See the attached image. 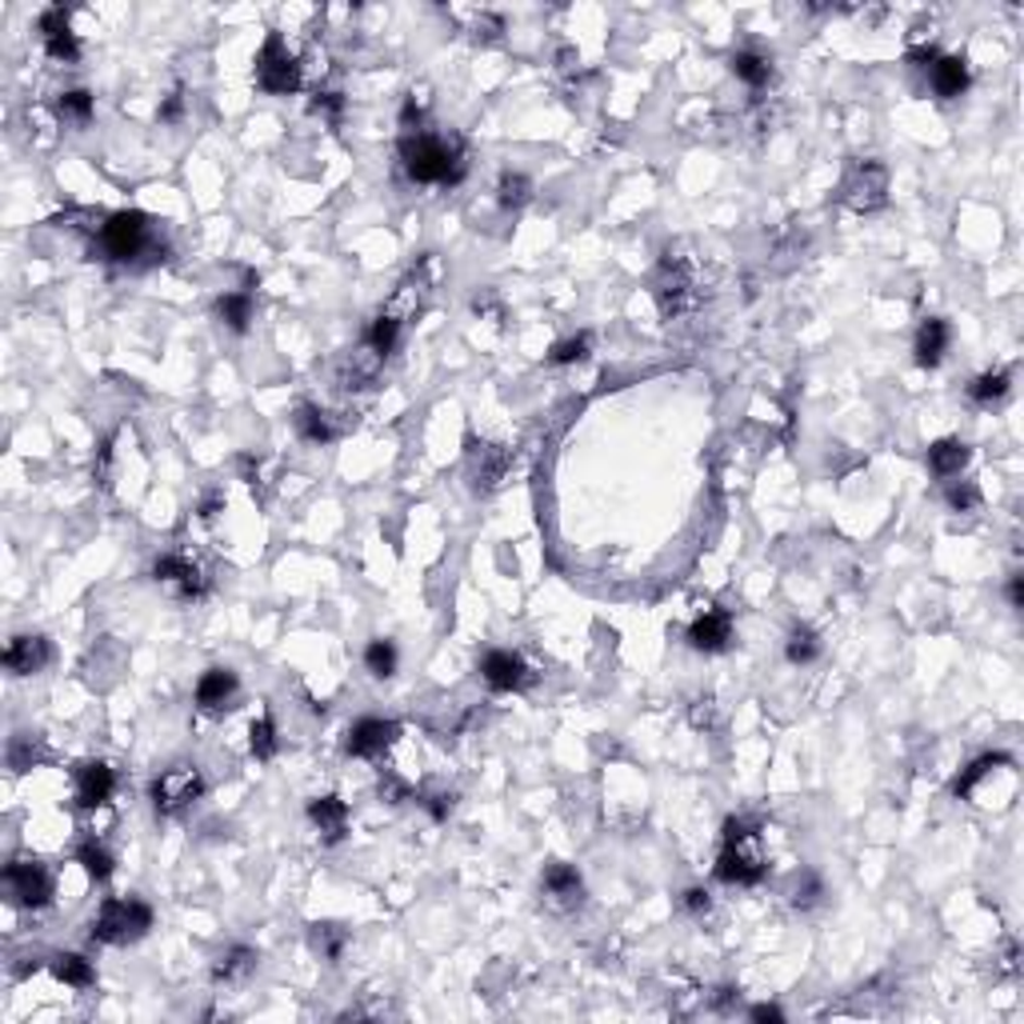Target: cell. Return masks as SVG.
<instances>
[{"label":"cell","mask_w":1024,"mask_h":1024,"mask_svg":"<svg viewBox=\"0 0 1024 1024\" xmlns=\"http://www.w3.org/2000/svg\"><path fill=\"white\" fill-rule=\"evenodd\" d=\"M45 756H49V749H45V741L33 737V732H16L13 741H9V768H13V773H28V768L40 765Z\"/></svg>","instance_id":"obj_38"},{"label":"cell","mask_w":1024,"mask_h":1024,"mask_svg":"<svg viewBox=\"0 0 1024 1024\" xmlns=\"http://www.w3.org/2000/svg\"><path fill=\"white\" fill-rule=\"evenodd\" d=\"M381 801H388V804H400V801H412V789H408L405 780L400 777H381Z\"/></svg>","instance_id":"obj_49"},{"label":"cell","mask_w":1024,"mask_h":1024,"mask_svg":"<svg viewBox=\"0 0 1024 1024\" xmlns=\"http://www.w3.org/2000/svg\"><path fill=\"white\" fill-rule=\"evenodd\" d=\"M309 945L317 957H324L329 964H341V957H345L348 949V928L341 925H312L309 928Z\"/></svg>","instance_id":"obj_37"},{"label":"cell","mask_w":1024,"mask_h":1024,"mask_svg":"<svg viewBox=\"0 0 1024 1024\" xmlns=\"http://www.w3.org/2000/svg\"><path fill=\"white\" fill-rule=\"evenodd\" d=\"M4 673L9 677H37L52 661V644L45 632H16L13 641L4 644Z\"/></svg>","instance_id":"obj_19"},{"label":"cell","mask_w":1024,"mask_h":1024,"mask_svg":"<svg viewBox=\"0 0 1024 1024\" xmlns=\"http://www.w3.org/2000/svg\"><path fill=\"white\" fill-rule=\"evenodd\" d=\"M297 432L300 441H309V445H333V441H341L348 432V417L345 412H329V408L321 405H305L297 408Z\"/></svg>","instance_id":"obj_21"},{"label":"cell","mask_w":1024,"mask_h":1024,"mask_svg":"<svg viewBox=\"0 0 1024 1024\" xmlns=\"http://www.w3.org/2000/svg\"><path fill=\"white\" fill-rule=\"evenodd\" d=\"M400 169L412 185H436L453 188L469 173V152L457 133H429V128H412L400 136Z\"/></svg>","instance_id":"obj_1"},{"label":"cell","mask_w":1024,"mask_h":1024,"mask_svg":"<svg viewBox=\"0 0 1024 1024\" xmlns=\"http://www.w3.org/2000/svg\"><path fill=\"white\" fill-rule=\"evenodd\" d=\"M1009 388H1012V377H1009V369H985L980 377H973L969 381V400H973L976 408H992V405H1000L1004 396H1009Z\"/></svg>","instance_id":"obj_33"},{"label":"cell","mask_w":1024,"mask_h":1024,"mask_svg":"<svg viewBox=\"0 0 1024 1024\" xmlns=\"http://www.w3.org/2000/svg\"><path fill=\"white\" fill-rule=\"evenodd\" d=\"M37 33L45 40V52L52 61L61 64H76L81 61V37L73 33V13L64 4H52L45 13L37 16Z\"/></svg>","instance_id":"obj_18"},{"label":"cell","mask_w":1024,"mask_h":1024,"mask_svg":"<svg viewBox=\"0 0 1024 1024\" xmlns=\"http://www.w3.org/2000/svg\"><path fill=\"white\" fill-rule=\"evenodd\" d=\"M469 33H472L477 40H496L501 33H505V21H501L496 13H472Z\"/></svg>","instance_id":"obj_45"},{"label":"cell","mask_w":1024,"mask_h":1024,"mask_svg":"<svg viewBox=\"0 0 1024 1024\" xmlns=\"http://www.w3.org/2000/svg\"><path fill=\"white\" fill-rule=\"evenodd\" d=\"M732 1000H741V988L720 985V988L713 992V997H708V1004H713L716 1012H728V1009H732Z\"/></svg>","instance_id":"obj_52"},{"label":"cell","mask_w":1024,"mask_h":1024,"mask_svg":"<svg viewBox=\"0 0 1024 1024\" xmlns=\"http://www.w3.org/2000/svg\"><path fill=\"white\" fill-rule=\"evenodd\" d=\"M481 680L493 692H525L536 684V673L529 668V661L513 649H489L481 656Z\"/></svg>","instance_id":"obj_13"},{"label":"cell","mask_w":1024,"mask_h":1024,"mask_svg":"<svg viewBox=\"0 0 1024 1024\" xmlns=\"http://www.w3.org/2000/svg\"><path fill=\"white\" fill-rule=\"evenodd\" d=\"M181 116H185V88L169 92V97H164V104L157 109V121H161V124H176Z\"/></svg>","instance_id":"obj_48"},{"label":"cell","mask_w":1024,"mask_h":1024,"mask_svg":"<svg viewBox=\"0 0 1024 1024\" xmlns=\"http://www.w3.org/2000/svg\"><path fill=\"white\" fill-rule=\"evenodd\" d=\"M152 584L164 589L173 601L193 605V601H200V596L209 593L212 577H209V568L200 565V556L193 553V548H173V553H161L152 560Z\"/></svg>","instance_id":"obj_7"},{"label":"cell","mask_w":1024,"mask_h":1024,"mask_svg":"<svg viewBox=\"0 0 1024 1024\" xmlns=\"http://www.w3.org/2000/svg\"><path fill=\"white\" fill-rule=\"evenodd\" d=\"M212 312H217V321H221L229 333H248V324L257 317V297H252V288H233V293H221V297H217Z\"/></svg>","instance_id":"obj_28"},{"label":"cell","mask_w":1024,"mask_h":1024,"mask_svg":"<svg viewBox=\"0 0 1024 1024\" xmlns=\"http://www.w3.org/2000/svg\"><path fill=\"white\" fill-rule=\"evenodd\" d=\"M508 469H513V448L505 445H472L469 448V481L472 493H496L505 484Z\"/></svg>","instance_id":"obj_20"},{"label":"cell","mask_w":1024,"mask_h":1024,"mask_svg":"<svg viewBox=\"0 0 1024 1024\" xmlns=\"http://www.w3.org/2000/svg\"><path fill=\"white\" fill-rule=\"evenodd\" d=\"M205 792H209V780H205L200 765L181 761V765L164 768L161 777L152 780L149 801H152V813L157 816H181V813H188Z\"/></svg>","instance_id":"obj_9"},{"label":"cell","mask_w":1024,"mask_h":1024,"mask_svg":"<svg viewBox=\"0 0 1024 1024\" xmlns=\"http://www.w3.org/2000/svg\"><path fill=\"white\" fill-rule=\"evenodd\" d=\"M928 85H933V92H937L940 100H957L973 85V69H969L964 57H945V52H940L937 61H933V69H928Z\"/></svg>","instance_id":"obj_25"},{"label":"cell","mask_w":1024,"mask_h":1024,"mask_svg":"<svg viewBox=\"0 0 1024 1024\" xmlns=\"http://www.w3.org/2000/svg\"><path fill=\"white\" fill-rule=\"evenodd\" d=\"M949 345H952L949 321H940V317H925V321H921V329H916L913 360L921 365V369H940V365H945V357H949Z\"/></svg>","instance_id":"obj_22"},{"label":"cell","mask_w":1024,"mask_h":1024,"mask_svg":"<svg viewBox=\"0 0 1024 1024\" xmlns=\"http://www.w3.org/2000/svg\"><path fill=\"white\" fill-rule=\"evenodd\" d=\"M52 109H57V116H61L64 124H73V128H88V124H92V116H97V97H92L88 88H64V92H57Z\"/></svg>","instance_id":"obj_32"},{"label":"cell","mask_w":1024,"mask_h":1024,"mask_svg":"<svg viewBox=\"0 0 1024 1024\" xmlns=\"http://www.w3.org/2000/svg\"><path fill=\"white\" fill-rule=\"evenodd\" d=\"M541 897L548 913H577L584 904V876H580L577 864H548L541 876Z\"/></svg>","instance_id":"obj_17"},{"label":"cell","mask_w":1024,"mask_h":1024,"mask_svg":"<svg viewBox=\"0 0 1024 1024\" xmlns=\"http://www.w3.org/2000/svg\"><path fill=\"white\" fill-rule=\"evenodd\" d=\"M840 200L849 205L852 212H861V217H868V212L885 209L889 205V169L880 161H856L849 169V176H844V185H840Z\"/></svg>","instance_id":"obj_11"},{"label":"cell","mask_w":1024,"mask_h":1024,"mask_svg":"<svg viewBox=\"0 0 1024 1024\" xmlns=\"http://www.w3.org/2000/svg\"><path fill=\"white\" fill-rule=\"evenodd\" d=\"M224 508V496L221 493H209L205 501H200V520H212L217 513Z\"/></svg>","instance_id":"obj_54"},{"label":"cell","mask_w":1024,"mask_h":1024,"mask_svg":"<svg viewBox=\"0 0 1024 1024\" xmlns=\"http://www.w3.org/2000/svg\"><path fill=\"white\" fill-rule=\"evenodd\" d=\"M680 909L689 916H708V909H713V892L701 889V885H692V889H684V897H680Z\"/></svg>","instance_id":"obj_46"},{"label":"cell","mask_w":1024,"mask_h":1024,"mask_svg":"<svg viewBox=\"0 0 1024 1024\" xmlns=\"http://www.w3.org/2000/svg\"><path fill=\"white\" fill-rule=\"evenodd\" d=\"M436 272H441L436 257H420L417 264L400 276V284L393 288V297L381 305L384 317H393L400 329H405L408 321H417L420 312H424V305H429L432 288H436Z\"/></svg>","instance_id":"obj_10"},{"label":"cell","mask_w":1024,"mask_h":1024,"mask_svg":"<svg viewBox=\"0 0 1024 1024\" xmlns=\"http://www.w3.org/2000/svg\"><path fill=\"white\" fill-rule=\"evenodd\" d=\"M937 57H940L937 45H913V49H909V64H913V69H921V73H928Z\"/></svg>","instance_id":"obj_51"},{"label":"cell","mask_w":1024,"mask_h":1024,"mask_svg":"<svg viewBox=\"0 0 1024 1024\" xmlns=\"http://www.w3.org/2000/svg\"><path fill=\"white\" fill-rule=\"evenodd\" d=\"M0 889H4V897H9V904L13 909H25V913H40V909H49L52 897H57V876H52V868L40 856H13V861L4 864V873H0Z\"/></svg>","instance_id":"obj_6"},{"label":"cell","mask_w":1024,"mask_h":1024,"mask_svg":"<svg viewBox=\"0 0 1024 1024\" xmlns=\"http://www.w3.org/2000/svg\"><path fill=\"white\" fill-rule=\"evenodd\" d=\"M276 749H281L276 720H272V713H260L257 720L248 725V753L257 756V761H272V756H276Z\"/></svg>","instance_id":"obj_39"},{"label":"cell","mask_w":1024,"mask_h":1024,"mask_svg":"<svg viewBox=\"0 0 1024 1024\" xmlns=\"http://www.w3.org/2000/svg\"><path fill=\"white\" fill-rule=\"evenodd\" d=\"M821 897H825L821 876H816V873H801V876H797V885H792V892H789V904H792V909H813V904H821Z\"/></svg>","instance_id":"obj_43"},{"label":"cell","mask_w":1024,"mask_h":1024,"mask_svg":"<svg viewBox=\"0 0 1024 1024\" xmlns=\"http://www.w3.org/2000/svg\"><path fill=\"white\" fill-rule=\"evenodd\" d=\"M260 964V952L248 949V945H233V949H224L221 957H217V964H212V985L217 988H240L252 980V973H257Z\"/></svg>","instance_id":"obj_23"},{"label":"cell","mask_w":1024,"mask_h":1024,"mask_svg":"<svg viewBox=\"0 0 1024 1024\" xmlns=\"http://www.w3.org/2000/svg\"><path fill=\"white\" fill-rule=\"evenodd\" d=\"M417 801H420V809H424V813L436 821V825H445L448 816H453V809H457L460 797L453 789H436V792H420Z\"/></svg>","instance_id":"obj_42"},{"label":"cell","mask_w":1024,"mask_h":1024,"mask_svg":"<svg viewBox=\"0 0 1024 1024\" xmlns=\"http://www.w3.org/2000/svg\"><path fill=\"white\" fill-rule=\"evenodd\" d=\"M1016 761H1012L1009 753H985V756H976L973 765L969 768H961V777L952 780V797H961V801H969L976 792V785L980 780H988V777H997V773H1004V768H1012Z\"/></svg>","instance_id":"obj_30"},{"label":"cell","mask_w":1024,"mask_h":1024,"mask_svg":"<svg viewBox=\"0 0 1024 1024\" xmlns=\"http://www.w3.org/2000/svg\"><path fill=\"white\" fill-rule=\"evenodd\" d=\"M684 641H689L692 653H704V656H720L732 649V641H737V625H732V613L728 608H704L701 617L692 620L689 629H684Z\"/></svg>","instance_id":"obj_16"},{"label":"cell","mask_w":1024,"mask_h":1024,"mask_svg":"<svg viewBox=\"0 0 1024 1024\" xmlns=\"http://www.w3.org/2000/svg\"><path fill=\"white\" fill-rule=\"evenodd\" d=\"M345 109H348L345 92H333V88H317V92H312V100H309L312 116H324V121L333 124V128L345 121Z\"/></svg>","instance_id":"obj_41"},{"label":"cell","mask_w":1024,"mask_h":1024,"mask_svg":"<svg viewBox=\"0 0 1024 1024\" xmlns=\"http://www.w3.org/2000/svg\"><path fill=\"white\" fill-rule=\"evenodd\" d=\"M653 300L661 317H668V321L701 305V269H696V260L680 252V245H668L661 264H656Z\"/></svg>","instance_id":"obj_4"},{"label":"cell","mask_w":1024,"mask_h":1024,"mask_svg":"<svg viewBox=\"0 0 1024 1024\" xmlns=\"http://www.w3.org/2000/svg\"><path fill=\"white\" fill-rule=\"evenodd\" d=\"M116 789H121V780H116V768H112L109 761H85V765L76 768V777H73L76 809H85V813L109 809Z\"/></svg>","instance_id":"obj_15"},{"label":"cell","mask_w":1024,"mask_h":1024,"mask_svg":"<svg viewBox=\"0 0 1024 1024\" xmlns=\"http://www.w3.org/2000/svg\"><path fill=\"white\" fill-rule=\"evenodd\" d=\"M396 737H400V725H396V720L360 716L357 725L345 732V756H353V761H381L396 744Z\"/></svg>","instance_id":"obj_14"},{"label":"cell","mask_w":1024,"mask_h":1024,"mask_svg":"<svg viewBox=\"0 0 1024 1024\" xmlns=\"http://www.w3.org/2000/svg\"><path fill=\"white\" fill-rule=\"evenodd\" d=\"M97 252H100V260H109V264H128V269H145V264L164 260L161 257L164 245L157 240V233H152V221L136 209L109 212V217L100 221Z\"/></svg>","instance_id":"obj_2"},{"label":"cell","mask_w":1024,"mask_h":1024,"mask_svg":"<svg viewBox=\"0 0 1024 1024\" xmlns=\"http://www.w3.org/2000/svg\"><path fill=\"white\" fill-rule=\"evenodd\" d=\"M692 725H696V728H713L716 725V701H713V696H696V701H692Z\"/></svg>","instance_id":"obj_50"},{"label":"cell","mask_w":1024,"mask_h":1024,"mask_svg":"<svg viewBox=\"0 0 1024 1024\" xmlns=\"http://www.w3.org/2000/svg\"><path fill=\"white\" fill-rule=\"evenodd\" d=\"M252 76H257L260 92H269V97H293V92H300V85H305V64H300L297 52H288L281 33H269V40H264L257 52Z\"/></svg>","instance_id":"obj_8"},{"label":"cell","mask_w":1024,"mask_h":1024,"mask_svg":"<svg viewBox=\"0 0 1024 1024\" xmlns=\"http://www.w3.org/2000/svg\"><path fill=\"white\" fill-rule=\"evenodd\" d=\"M716 880L753 889L768 876V856L761 849V825L749 816H728L720 828V856H716Z\"/></svg>","instance_id":"obj_3"},{"label":"cell","mask_w":1024,"mask_h":1024,"mask_svg":"<svg viewBox=\"0 0 1024 1024\" xmlns=\"http://www.w3.org/2000/svg\"><path fill=\"white\" fill-rule=\"evenodd\" d=\"M821 649H825V641H821V632L809 629V625H797V629L789 632V641H785V661L797 668L813 665L816 656H821Z\"/></svg>","instance_id":"obj_35"},{"label":"cell","mask_w":1024,"mask_h":1024,"mask_svg":"<svg viewBox=\"0 0 1024 1024\" xmlns=\"http://www.w3.org/2000/svg\"><path fill=\"white\" fill-rule=\"evenodd\" d=\"M49 973L57 976L61 985L76 988V992L97 988V964L88 961V957H81V952H57V957H49Z\"/></svg>","instance_id":"obj_29"},{"label":"cell","mask_w":1024,"mask_h":1024,"mask_svg":"<svg viewBox=\"0 0 1024 1024\" xmlns=\"http://www.w3.org/2000/svg\"><path fill=\"white\" fill-rule=\"evenodd\" d=\"M532 200V181L525 173H513V169H505L501 173V181H496V205L505 212H520L525 205Z\"/></svg>","instance_id":"obj_36"},{"label":"cell","mask_w":1024,"mask_h":1024,"mask_svg":"<svg viewBox=\"0 0 1024 1024\" xmlns=\"http://www.w3.org/2000/svg\"><path fill=\"white\" fill-rule=\"evenodd\" d=\"M236 701H240V677H236L233 668H205L197 680V689H193V704H197L200 716H224L233 713Z\"/></svg>","instance_id":"obj_12"},{"label":"cell","mask_w":1024,"mask_h":1024,"mask_svg":"<svg viewBox=\"0 0 1024 1024\" xmlns=\"http://www.w3.org/2000/svg\"><path fill=\"white\" fill-rule=\"evenodd\" d=\"M76 864L85 868V876L92 880V885H109L112 873H116V856L109 852V844L97 837H88L76 844Z\"/></svg>","instance_id":"obj_31"},{"label":"cell","mask_w":1024,"mask_h":1024,"mask_svg":"<svg viewBox=\"0 0 1024 1024\" xmlns=\"http://www.w3.org/2000/svg\"><path fill=\"white\" fill-rule=\"evenodd\" d=\"M589 357H593V333H577L556 341L553 353H548V365L553 369H568V365H584Z\"/></svg>","instance_id":"obj_40"},{"label":"cell","mask_w":1024,"mask_h":1024,"mask_svg":"<svg viewBox=\"0 0 1024 1024\" xmlns=\"http://www.w3.org/2000/svg\"><path fill=\"white\" fill-rule=\"evenodd\" d=\"M749 1016H753V1021H777V1024L785 1021V1012H780L777 1004H756V1009L749 1012Z\"/></svg>","instance_id":"obj_55"},{"label":"cell","mask_w":1024,"mask_h":1024,"mask_svg":"<svg viewBox=\"0 0 1024 1024\" xmlns=\"http://www.w3.org/2000/svg\"><path fill=\"white\" fill-rule=\"evenodd\" d=\"M309 821L324 837V844H336V840H345L353 813H348V804L336 792H324V797H312L309 801Z\"/></svg>","instance_id":"obj_24"},{"label":"cell","mask_w":1024,"mask_h":1024,"mask_svg":"<svg viewBox=\"0 0 1024 1024\" xmlns=\"http://www.w3.org/2000/svg\"><path fill=\"white\" fill-rule=\"evenodd\" d=\"M396 665H400V653H396V644L388 637H372L365 644V668H369L372 680H393Z\"/></svg>","instance_id":"obj_34"},{"label":"cell","mask_w":1024,"mask_h":1024,"mask_svg":"<svg viewBox=\"0 0 1024 1024\" xmlns=\"http://www.w3.org/2000/svg\"><path fill=\"white\" fill-rule=\"evenodd\" d=\"M728 69H732V76H737L744 88H753V92H765V88L777 81V64H773V57H768V52H761V49L732 52Z\"/></svg>","instance_id":"obj_26"},{"label":"cell","mask_w":1024,"mask_h":1024,"mask_svg":"<svg viewBox=\"0 0 1024 1024\" xmlns=\"http://www.w3.org/2000/svg\"><path fill=\"white\" fill-rule=\"evenodd\" d=\"M969 460H973V448L964 445V441H957V436H945L937 445H928V472H933L937 481H957V477L969 469Z\"/></svg>","instance_id":"obj_27"},{"label":"cell","mask_w":1024,"mask_h":1024,"mask_svg":"<svg viewBox=\"0 0 1024 1024\" xmlns=\"http://www.w3.org/2000/svg\"><path fill=\"white\" fill-rule=\"evenodd\" d=\"M152 909L140 897H109L88 921V940L97 945H136L152 933Z\"/></svg>","instance_id":"obj_5"},{"label":"cell","mask_w":1024,"mask_h":1024,"mask_svg":"<svg viewBox=\"0 0 1024 1024\" xmlns=\"http://www.w3.org/2000/svg\"><path fill=\"white\" fill-rule=\"evenodd\" d=\"M952 513H976L980 508V489L973 481H949V493H945Z\"/></svg>","instance_id":"obj_44"},{"label":"cell","mask_w":1024,"mask_h":1024,"mask_svg":"<svg viewBox=\"0 0 1024 1024\" xmlns=\"http://www.w3.org/2000/svg\"><path fill=\"white\" fill-rule=\"evenodd\" d=\"M1004 596H1009L1012 613H1021V608H1024V577H1021V572H1012V577H1009V589H1004Z\"/></svg>","instance_id":"obj_53"},{"label":"cell","mask_w":1024,"mask_h":1024,"mask_svg":"<svg viewBox=\"0 0 1024 1024\" xmlns=\"http://www.w3.org/2000/svg\"><path fill=\"white\" fill-rule=\"evenodd\" d=\"M240 481H245L252 493H260V489L269 484V481H264V460H260V457H240Z\"/></svg>","instance_id":"obj_47"}]
</instances>
